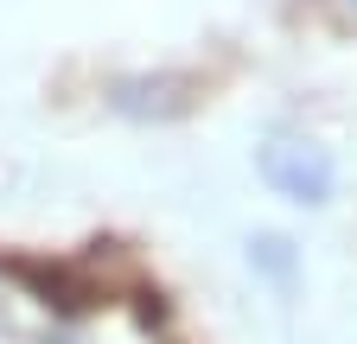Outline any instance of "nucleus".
I'll return each instance as SVG.
<instances>
[{"mask_svg":"<svg viewBox=\"0 0 357 344\" xmlns=\"http://www.w3.org/2000/svg\"><path fill=\"white\" fill-rule=\"evenodd\" d=\"M255 166H261V179H268V191H275V198L306 204V210H319V204L332 198V185H338L332 153H326L319 141H306V134H268L261 153H255Z\"/></svg>","mask_w":357,"mask_h":344,"instance_id":"f257e3e1","label":"nucleus"},{"mask_svg":"<svg viewBox=\"0 0 357 344\" xmlns=\"http://www.w3.org/2000/svg\"><path fill=\"white\" fill-rule=\"evenodd\" d=\"M172 90H192V83L185 77H121L109 102L121 115H178V102H166Z\"/></svg>","mask_w":357,"mask_h":344,"instance_id":"f03ea898","label":"nucleus"}]
</instances>
